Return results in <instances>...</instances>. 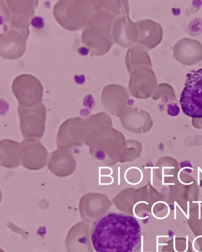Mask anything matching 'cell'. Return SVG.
<instances>
[{"instance_id": "obj_2", "label": "cell", "mask_w": 202, "mask_h": 252, "mask_svg": "<svg viewBox=\"0 0 202 252\" xmlns=\"http://www.w3.org/2000/svg\"><path fill=\"white\" fill-rule=\"evenodd\" d=\"M180 103L186 115L202 117V68L187 74Z\"/></svg>"}, {"instance_id": "obj_1", "label": "cell", "mask_w": 202, "mask_h": 252, "mask_svg": "<svg viewBox=\"0 0 202 252\" xmlns=\"http://www.w3.org/2000/svg\"><path fill=\"white\" fill-rule=\"evenodd\" d=\"M91 239L97 252H135L141 245V227L133 216L107 213L97 219Z\"/></svg>"}, {"instance_id": "obj_4", "label": "cell", "mask_w": 202, "mask_h": 252, "mask_svg": "<svg viewBox=\"0 0 202 252\" xmlns=\"http://www.w3.org/2000/svg\"><path fill=\"white\" fill-rule=\"evenodd\" d=\"M12 92L20 100L41 99L43 89L40 81L30 74H22L16 77L12 87Z\"/></svg>"}, {"instance_id": "obj_3", "label": "cell", "mask_w": 202, "mask_h": 252, "mask_svg": "<svg viewBox=\"0 0 202 252\" xmlns=\"http://www.w3.org/2000/svg\"><path fill=\"white\" fill-rule=\"evenodd\" d=\"M81 1H59L54 7V14L55 17L67 15L57 19L62 26L71 15H72L67 28L69 30L71 20H72L71 30L80 29L90 17V5L83 8L87 3H80Z\"/></svg>"}]
</instances>
